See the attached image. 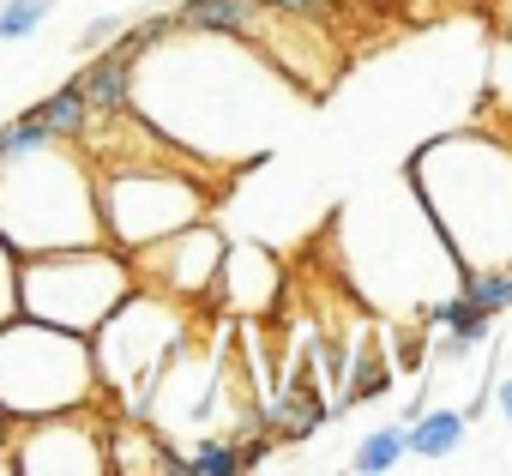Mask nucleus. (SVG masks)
<instances>
[{
  "label": "nucleus",
  "mask_w": 512,
  "mask_h": 476,
  "mask_svg": "<svg viewBox=\"0 0 512 476\" xmlns=\"http://www.w3.org/2000/svg\"><path fill=\"white\" fill-rule=\"evenodd\" d=\"M0 242L13 254L103 242L97 169H85V157L61 151V139H49L37 151H7L0 157Z\"/></svg>",
  "instance_id": "1"
},
{
  "label": "nucleus",
  "mask_w": 512,
  "mask_h": 476,
  "mask_svg": "<svg viewBox=\"0 0 512 476\" xmlns=\"http://www.w3.org/2000/svg\"><path fill=\"white\" fill-rule=\"evenodd\" d=\"M97 398H103V386H97L91 338L61 332V326L31 320V314L0 320V410L13 422L85 410Z\"/></svg>",
  "instance_id": "2"
},
{
  "label": "nucleus",
  "mask_w": 512,
  "mask_h": 476,
  "mask_svg": "<svg viewBox=\"0 0 512 476\" xmlns=\"http://www.w3.org/2000/svg\"><path fill=\"white\" fill-rule=\"evenodd\" d=\"M133 290V266L109 242H79V248H49V254H19V314L49 320L61 332L91 338L121 296Z\"/></svg>",
  "instance_id": "3"
},
{
  "label": "nucleus",
  "mask_w": 512,
  "mask_h": 476,
  "mask_svg": "<svg viewBox=\"0 0 512 476\" xmlns=\"http://www.w3.org/2000/svg\"><path fill=\"white\" fill-rule=\"evenodd\" d=\"M97 217L103 242L121 254H139L163 242L169 229H187L205 217V187L181 163H151V157H109L97 169Z\"/></svg>",
  "instance_id": "4"
},
{
  "label": "nucleus",
  "mask_w": 512,
  "mask_h": 476,
  "mask_svg": "<svg viewBox=\"0 0 512 476\" xmlns=\"http://www.w3.org/2000/svg\"><path fill=\"white\" fill-rule=\"evenodd\" d=\"M181 350V314L169 296L145 290L139 284L121 296V308L91 332V362H97V386L103 392H127V416L139 422L145 416V398L157 392V380L169 374Z\"/></svg>",
  "instance_id": "5"
},
{
  "label": "nucleus",
  "mask_w": 512,
  "mask_h": 476,
  "mask_svg": "<svg viewBox=\"0 0 512 476\" xmlns=\"http://www.w3.org/2000/svg\"><path fill=\"white\" fill-rule=\"evenodd\" d=\"M127 266H133V284H145V290H157V296H169V302H199V296H211V284H217L223 235L199 217V223H187V229H169L163 242L127 254Z\"/></svg>",
  "instance_id": "6"
},
{
  "label": "nucleus",
  "mask_w": 512,
  "mask_h": 476,
  "mask_svg": "<svg viewBox=\"0 0 512 476\" xmlns=\"http://www.w3.org/2000/svg\"><path fill=\"white\" fill-rule=\"evenodd\" d=\"M97 404L85 410H61V416H37V422H13L7 452L19 476H49V470H109L103 458V434L85 422Z\"/></svg>",
  "instance_id": "7"
},
{
  "label": "nucleus",
  "mask_w": 512,
  "mask_h": 476,
  "mask_svg": "<svg viewBox=\"0 0 512 476\" xmlns=\"http://www.w3.org/2000/svg\"><path fill=\"white\" fill-rule=\"evenodd\" d=\"M326 416H332V404H320V392H314L308 380H290V386L266 404V422H272L284 440H308Z\"/></svg>",
  "instance_id": "8"
},
{
  "label": "nucleus",
  "mask_w": 512,
  "mask_h": 476,
  "mask_svg": "<svg viewBox=\"0 0 512 476\" xmlns=\"http://www.w3.org/2000/svg\"><path fill=\"white\" fill-rule=\"evenodd\" d=\"M464 428H470L464 410H422V416H410V428H404V452L440 464V458H452V452L464 446Z\"/></svg>",
  "instance_id": "9"
},
{
  "label": "nucleus",
  "mask_w": 512,
  "mask_h": 476,
  "mask_svg": "<svg viewBox=\"0 0 512 476\" xmlns=\"http://www.w3.org/2000/svg\"><path fill=\"white\" fill-rule=\"evenodd\" d=\"M43 127H49V139H61V145H73V139H85V127H91V103H85V91H79V79H67L55 97H43L37 109H31Z\"/></svg>",
  "instance_id": "10"
},
{
  "label": "nucleus",
  "mask_w": 512,
  "mask_h": 476,
  "mask_svg": "<svg viewBox=\"0 0 512 476\" xmlns=\"http://www.w3.org/2000/svg\"><path fill=\"white\" fill-rule=\"evenodd\" d=\"M464 278V302L482 314H506L512 308V266H482V272H458Z\"/></svg>",
  "instance_id": "11"
},
{
  "label": "nucleus",
  "mask_w": 512,
  "mask_h": 476,
  "mask_svg": "<svg viewBox=\"0 0 512 476\" xmlns=\"http://www.w3.org/2000/svg\"><path fill=\"white\" fill-rule=\"evenodd\" d=\"M235 470H241V440H199L175 464V476H235Z\"/></svg>",
  "instance_id": "12"
},
{
  "label": "nucleus",
  "mask_w": 512,
  "mask_h": 476,
  "mask_svg": "<svg viewBox=\"0 0 512 476\" xmlns=\"http://www.w3.org/2000/svg\"><path fill=\"white\" fill-rule=\"evenodd\" d=\"M398 458H404V428H380V434H368V440L356 446L350 470H362V476H386Z\"/></svg>",
  "instance_id": "13"
},
{
  "label": "nucleus",
  "mask_w": 512,
  "mask_h": 476,
  "mask_svg": "<svg viewBox=\"0 0 512 476\" xmlns=\"http://www.w3.org/2000/svg\"><path fill=\"white\" fill-rule=\"evenodd\" d=\"M49 13H55V0H7V7H0V43L31 37Z\"/></svg>",
  "instance_id": "14"
},
{
  "label": "nucleus",
  "mask_w": 512,
  "mask_h": 476,
  "mask_svg": "<svg viewBox=\"0 0 512 476\" xmlns=\"http://www.w3.org/2000/svg\"><path fill=\"white\" fill-rule=\"evenodd\" d=\"M19 314V254L0 242V320Z\"/></svg>",
  "instance_id": "15"
},
{
  "label": "nucleus",
  "mask_w": 512,
  "mask_h": 476,
  "mask_svg": "<svg viewBox=\"0 0 512 476\" xmlns=\"http://www.w3.org/2000/svg\"><path fill=\"white\" fill-rule=\"evenodd\" d=\"M121 31H127V19H115V13H109V19H97V25L85 31V49H103V43H115Z\"/></svg>",
  "instance_id": "16"
},
{
  "label": "nucleus",
  "mask_w": 512,
  "mask_h": 476,
  "mask_svg": "<svg viewBox=\"0 0 512 476\" xmlns=\"http://www.w3.org/2000/svg\"><path fill=\"white\" fill-rule=\"evenodd\" d=\"M494 404H500V416H506V422H512V380H506V386H500V392H494Z\"/></svg>",
  "instance_id": "17"
},
{
  "label": "nucleus",
  "mask_w": 512,
  "mask_h": 476,
  "mask_svg": "<svg viewBox=\"0 0 512 476\" xmlns=\"http://www.w3.org/2000/svg\"><path fill=\"white\" fill-rule=\"evenodd\" d=\"M7 434H13V416H7V410H0V452H7Z\"/></svg>",
  "instance_id": "18"
},
{
  "label": "nucleus",
  "mask_w": 512,
  "mask_h": 476,
  "mask_svg": "<svg viewBox=\"0 0 512 476\" xmlns=\"http://www.w3.org/2000/svg\"><path fill=\"white\" fill-rule=\"evenodd\" d=\"M0 157H7V127H0Z\"/></svg>",
  "instance_id": "19"
}]
</instances>
